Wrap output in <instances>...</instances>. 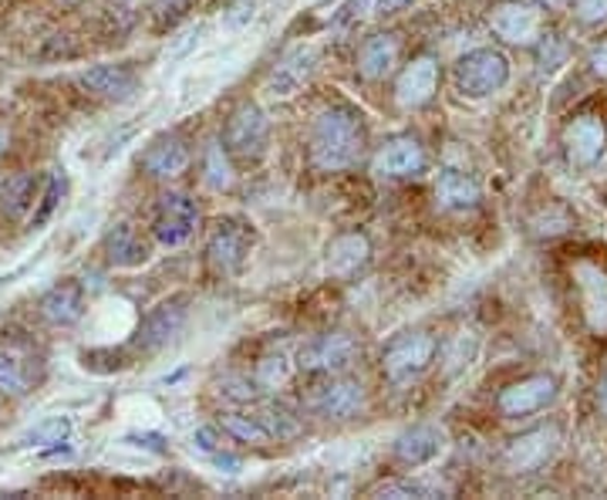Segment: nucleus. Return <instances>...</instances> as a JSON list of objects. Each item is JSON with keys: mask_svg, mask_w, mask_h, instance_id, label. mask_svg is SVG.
Listing matches in <instances>:
<instances>
[{"mask_svg": "<svg viewBox=\"0 0 607 500\" xmlns=\"http://www.w3.org/2000/svg\"><path fill=\"white\" fill-rule=\"evenodd\" d=\"M456 89L469 98H486L510 82V61L497 48H476L456 61Z\"/></svg>", "mask_w": 607, "mask_h": 500, "instance_id": "f03ea898", "label": "nucleus"}, {"mask_svg": "<svg viewBox=\"0 0 607 500\" xmlns=\"http://www.w3.org/2000/svg\"><path fill=\"white\" fill-rule=\"evenodd\" d=\"M202 176H207V186L210 189H230L233 186V170H230V160H226V146L220 142H210L207 146V163H202Z\"/></svg>", "mask_w": 607, "mask_h": 500, "instance_id": "c756f323", "label": "nucleus"}, {"mask_svg": "<svg viewBox=\"0 0 607 500\" xmlns=\"http://www.w3.org/2000/svg\"><path fill=\"white\" fill-rule=\"evenodd\" d=\"M405 8H412V0H375V14H398Z\"/></svg>", "mask_w": 607, "mask_h": 500, "instance_id": "58836bf2", "label": "nucleus"}, {"mask_svg": "<svg viewBox=\"0 0 607 500\" xmlns=\"http://www.w3.org/2000/svg\"><path fill=\"white\" fill-rule=\"evenodd\" d=\"M442 446H445V433L432 427V422H419V427L405 430L395 440V460L401 467H422V464H432L442 453Z\"/></svg>", "mask_w": 607, "mask_h": 500, "instance_id": "a211bd4d", "label": "nucleus"}, {"mask_svg": "<svg viewBox=\"0 0 607 500\" xmlns=\"http://www.w3.org/2000/svg\"><path fill=\"white\" fill-rule=\"evenodd\" d=\"M563 146H567V156H571V163L577 170H591L604 156L607 129L597 115H577V119L563 129Z\"/></svg>", "mask_w": 607, "mask_h": 500, "instance_id": "9b49d317", "label": "nucleus"}, {"mask_svg": "<svg viewBox=\"0 0 607 500\" xmlns=\"http://www.w3.org/2000/svg\"><path fill=\"white\" fill-rule=\"evenodd\" d=\"M574 281L581 288V304H584V322L594 335H607V275L600 264L581 260L574 267Z\"/></svg>", "mask_w": 607, "mask_h": 500, "instance_id": "ddd939ff", "label": "nucleus"}, {"mask_svg": "<svg viewBox=\"0 0 607 500\" xmlns=\"http://www.w3.org/2000/svg\"><path fill=\"white\" fill-rule=\"evenodd\" d=\"M537 4H544L547 11H563L567 4H571V0H537Z\"/></svg>", "mask_w": 607, "mask_h": 500, "instance_id": "a19ab883", "label": "nucleus"}, {"mask_svg": "<svg viewBox=\"0 0 607 500\" xmlns=\"http://www.w3.org/2000/svg\"><path fill=\"white\" fill-rule=\"evenodd\" d=\"M557 430L553 427H540V430H530L516 440H510V446L503 450V467L510 474H530V470H540L547 460L557 453Z\"/></svg>", "mask_w": 607, "mask_h": 500, "instance_id": "9d476101", "label": "nucleus"}, {"mask_svg": "<svg viewBox=\"0 0 607 500\" xmlns=\"http://www.w3.org/2000/svg\"><path fill=\"white\" fill-rule=\"evenodd\" d=\"M435 352H439V341L435 335L429 332H409V335H398L385 356H382V372L388 382L401 386V382H412L419 379L432 362H435Z\"/></svg>", "mask_w": 607, "mask_h": 500, "instance_id": "7ed1b4c3", "label": "nucleus"}, {"mask_svg": "<svg viewBox=\"0 0 607 500\" xmlns=\"http://www.w3.org/2000/svg\"><path fill=\"white\" fill-rule=\"evenodd\" d=\"M597 399H600V406H604V412H607V372H604L600 386H597Z\"/></svg>", "mask_w": 607, "mask_h": 500, "instance_id": "79ce46f5", "label": "nucleus"}, {"mask_svg": "<svg viewBox=\"0 0 607 500\" xmlns=\"http://www.w3.org/2000/svg\"><path fill=\"white\" fill-rule=\"evenodd\" d=\"M81 85L98 98L112 102H129L139 92V74L129 65H95L89 71H81Z\"/></svg>", "mask_w": 607, "mask_h": 500, "instance_id": "f3484780", "label": "nucleus"}, {"mask_svg": "<svg viewBox=\"0 0 607 500\" xmlns=\"http://www.w3.org/2000/svg\"><path fill=\"white\" fill-rule=\"evenodd\" d=\"M398 51H401L398 34H392V31L372 34L369 42L361 45V51H358V74H361L364 82L388 79L392 68L398 65Z\"/></svg>", "mask_w": 607, "mask_h": 500, "instance_id": "6ab92c4d", "label": "nucleus"}, {"mask_svg": "<svg viewBox=\"0 0 607 500\" xmlns=\"http://www.w3.org/2000/svg\"><path fill=\"white\" fill-rule=\"evenodd\" d=\"M358 356H361V345L354 335L328 332V335H317L314 341L304 345L297 356V365L304 372H345Z\"/></svg>", "mask_w": 607, "mask_h": 500, "instance_id": "423d86ee", "label": "nucleus"}, {"mask_svg": "<svg viewBox=\"0 0 607 500\" xmlns=\"http://www.w3.org/2000/svg\"><path fill=\"white\" fill-rule=\"evenodd\" d=\"M71 433V422L65 416H51V419H40L37 427H31L24 433V446H55V443H65Z\"/></svg>", "mask_w": 607, "mask_h": 500, "instance_id": "c85d7f7f", "label": "nucleus"}, {"mask_svg": "<svg viewBox=\"0 0 607 500\" xmlns=\"http://www.w3.org/2000/svg\"><path fill=\"white\" fill-rule=\"evenodd\" d=\"M257 416L264 419V427L270 430V437H273L277 443L294 440V437L301 433V422H297L288 409H280V406H264Z\"/></svg>", "mask_w": 607, "mask_h": 500, "instance_id": "2f4dec72", "label": "nucleus"}, {"mask_svg": "<svg viewBox=\"0 0 607 500\" xmlns=\"http://www.w3.org/2000/svg\"><path fill=\"white\" fill-rule=\"evenodd\" d=\"M364 403H369V396H364V386L354 379H335L311 396L314 412L324 419H351L364 409Z\"/></svg>", "mask_w": 607, "mask_h": 500, "instance_id": "dca6fc26", "label": "nucleus"}, {"mask_svg": "<svg viewBox=\"0 0 607 500\" xmlns=\"http://www.w3.org/2000/svg\"><path fill=\"white\" fill-rule=\"evenodd\" d=\"M186 322V301L173 298V301H162L159 307L145 315L139 335H136V349L139 352H159L162 345H170V338L183 328Z\"/></svg>", "mask_w": 607, "mask_h": 500, "instance_id": "2eb2a0df", "label": "nucleus"}, {"mask_svg": "<svg viewBox=\"0 0 607 500\" xmlns=\"http://www.w3.org/2000/svg\"><path fill=\"white\" fill-rule=\"evenodd\" d=\"M0 197H4L8 213L21 217L34 204V179L31 176H11L4 186H0Z\"/></svg>", "mask_w": 607, "mask_h": 500, "instance_id": "7c9ffc66", "label": "nucleus"}, {"mask_svg": "<svg viewBox=\"0 0 607 500\" xmlns=\"http://www.w3.org/2000/svg\"><path fill=\"white\" fill-rule=\"evenodd\" d=\"M591 68L600 74V79H607V42L591 48Z\"/></svg>", "mask_w": 607, "mask_h": 500, "instance_id": "4c0bfd02", "label": "nucleus"}, {"mask_svg": "<svg viewBox=\"0 0 607 500\" xmlns=\"http://www.w3.org/2000/svg\"><path fill=\"white\" fill-rule=\"evenodd\" d=\"M65 176L61 173H51V179H48V186H45V197H40V207H37V213H34V226H40L45 223L51 213H55V207H58V200H61V194H65Z\"/></svg>", "mask_w": 607, "mask_h": 500, "instance_id": "72a5a7b5", "label": "nucleus"}, {"mask_svg": "<svg viewBox=\"0 0 607 500\" xmlns=\"http://www.w3.org/2000/svg\"><path fill=\"white\" fill-rule=\"evenodd\" d=\"M314 65H317V51H314L311 45L294 48L288 58H283V61L273 68V74H270V92H273V95H294V92L311 79Z\"/></svg>", "mask_w": 607, "mask_h": 500, "instance_id": "5701e85b", "label": "nucleus"}, {"mask_svg": "<svg viewBox=\"0 0 607 500\" xmlns=\"http://www.w3.org/2000/svg\"><path fill=\"white\" fill-rule=\"evenodd\" d=\"M553 399H557V379L547 372H537V375H526V379L513 382V386H506L497 396V409L506 419H526V416L547 409Z\"/></svg>", "mask_w": 607, "mask_h": 500, "instance_id": "0eeeda50", "label": "nucleus"}, {"mask_svg": "<svg viewBox=\"0 0 607 500\" xmlns=\"http://www.w3.org/2000/svg\"><path fill=\"white\" fill-rule=\"evenodd\" d=\"M439 92V61L432 55H419L401 68L395 82V102L401 108H422L435 98Z\"/></svg>", "mask_w": 607, "mask_h": 500, "instance_id": "1a4fd4ad", "label": "nucleus"}, {"mask_svg": "<svg viewBox=\"0 0 607 500\" xmlns=\"http://www.w3.org/2000/svg\"><path fill=\"white\" fill-rule=\"evenodd\" d=\"M364 146H369V129H364L361 112L348 105H331L311 126L307 139L311 166L320 173H345L358 166V160L364 156Z\"/></svg>", "mask_w": 607, "mask_h": 500, "instance_id": "f257e3e1", "label": "nucleus"}, {"mask_svg": "<svg viewBox=\"0 0 607 500\" xmlns=\"http://www.w3.org/2000/svg\"><path fill=\"white\" fill-rule=\"evenodd\" d=\"M40 315H45L51 325H74L81 315H85V291L74 281H61L55 284L45 298H40Z\"/></svg>", "mask_w": 607, "mask_h": 500, "instance_id": "b1692460", "label": "nucleus"}, {"mask_svg": "<svg viewBox=\"0 0 607 500\" xmlns=\"http://www.w3.org/2000/svg\"><path fill=\"white\" fill-rule=\"evenodd\" d=\"M375 497H432V487L419 480H385L372 490Z\"/></svg>", "mask_w": 607, "mask_h": 500, "instance_id": "f704fd0d", "label": "nucleus"}, {"mask_svg": "<svg viewBox=\"0 0 607 500\" xmlns=\"http://www.w3.org/2000/svg\"><path fill=\"white\" fill-rule=\"evenodd\" d=\"M291 379H294V365H291L288 356H267L254 369V382H257L260 393H277V389L288 386Z\"/></svg>", "mask_w": 607, "mask_h": 500, "instance_id": "cd10ccee", "label": "nucleus"}, {"mask_svg": "<svg viewBox=\"0 0 607 500\" xmlns=\"http://www.w3.org/2000/svg\"><path fill=\"white\" fill-rule=\"evenodd\" d=\"M11 149V129L0 123V156H4V152Z\"/></svg>", "mask_w": 607, "mask_h": 500, "instance_id": "ea45409f", "label": "nucleus"}, {"mask_svg": "<svg viewBox=\"0 0 607 500\" xmlns=\"http://www.w3.org/2000/svg\"><path fill=\"white\" fill-rule=\"evenodd\" d=\"M490 27L493 34H500L506 45H534L540 37V14L530 4H520V0H510V4H497L490 11Z\"/></svg>", "mask_w": 607, "mask_h": 500, "instance_id": "f8f14e48", "label": "nucleus"}, {"mask_svg": "<svg viewBox=\"0 0 607 500\" xmlns=\"http://www.w3.org/2000/svg\"><path fill=\"white\" fill-rule=\"evenodd\" d=\"M40 369L21 356V352H11V349H0V393L8 396H27L34 389Z\"/></svg>", "mask_w": 607, "mask_h": 500, "instance_id": "393cba45", "label": "nucleus"}, {"mask_svg": "<svg viewBox=\"0 0 607 500\" xmlns=\"http://www.w3.org/2000/svg\"><path fill=\"white\" fill-rule=\"evenodd\" d=\"M223 430L233 437V440H240V443H254V446H267V443H273V437H270V430L264 427V419L254 412H223Z\"/></svg>", "mask_w": 607, "mask_h": 500, "instance_id": "bb28decb", "label": "nucleus"}, {"mask_svg": "<svg viewBox=\"0 0 607 500\" xmlns=\"http://www.w3.org/2000/svg\"><path fill=\"white\" fill-rule=\"evenodd\" d=\"M372 257V244L364 234H358V230H351V234H341L328 244V275L335 278H351L358 275L364 264H369Z\"/></svg>", "mask_w": 607, "mask_h": 500, "instance_id": "4be33fe9", "label": "nucleus"}, {"mask_svg": "<svg viewBox=\"0 0 607 500\" xmlns=\"http://www.w3.org/2000/svg\"><path fill=\"white\" fill-rule=\"evenodd\" d=\"M581 24H600L607 18V0H574Z\"/></svg>", "mask_w": 607, "mask_h": 500, "instance_id": "c9c22d12", "label": "nucleus"}, {"mask_svg": "<svg viewBox=\"0 0 607 500\" xmlns=\"http://www.w3.org/2000/svg\"><path fill=\"white\" fill-rule=\"evenodd\" d=\"M425 170V149L412 136H395L388 139L378 156H375V173L385 179H405V176H419Z\"/></svg>", "mask_w": 607, "mask_h": 500, "instance_id": "4468645a", "label": "nucleus"}, {"mask_svg": "<svg viewBox=\"0 0 607 500\" xmlns=\"http://www.w3.org/2000/svg\"><path fill=\"white\" fill-rule=\"evenodd\" d=\"M189 160L192 152L179 136H162L142 152V170L155 179H173L189 166Z\"/></svg>", "mask_w": 607, "mask_h": 500, "instance_id": "aec40b11", "label": "nucleus"}, {"mask_svg": "<svg viewBox=\"0 0 607 500\" xmlns=\"http://www.w3.org/2000/svg\"><path fill=\"white\" fill-rule=\"evenodd\" d=\"M250 247H254L250 223L226 217V220H220L213 226V234L207 241V260H210V267H213L220 278H233V275L243 271Z\"/></svg>", "mask_w": 607, "mask_h": 500, "instance_id": "20e7f679", "label": "nucleus"}, {"mask_svg": "<svg viewBox=\"0 0 607 500\" xmlns=\"http://www.w3.org/2000/svg\"><path fill=\"white\" fill-rule=\"evenodd\" d=\"M267 142H270V123L260 112V105H240L230 115L226 132H223L226 152L240 160H260L267 152Z\"/></svg>", "mask_w": 607, "mask_h": 500, "instance_id": "39448f33", "label": "nucleus"}, {"mask_svg": "<svg viewBox=\"0 0 607 500\" xmlns=\"http://www.w3.org/2000/svg\"><path fill=\"white\" fill-rule=\"evenodd\" d=\"M105 254L115 267H139V264L149 260L145 241L136 234V226H129V223H118L105 237Z\"/></svg>", "mask_w": 607, "mask_h": 500, "instance_id": "a878e982", "label": "nucleus"}, {"mask_svg": "<svg viewBox=\"0 0 607 500\" xmlns=\"http://www.w3.org/2000/svg\"><path fill=\"white\" fill-rule=\"evenodd\" d=\"M567 55H571V48H567V42H563V37H560L557 31L540 34L537 61H540V68H544V71H557V68L567 61Z\"/></svg>", "mask_w": 607, "mask_h": 500, "instance_id": "473e14b6", "label": "nucleus"}, {"mask_svg": "<svg viewBox=\"0 0 607 500\" xmlns=\"http://www.w3.org/2000/svg\"><path fill=\"white\" fill-rule=\"evenodd\" d=\"M192 446H196L199 453H207V456H217V453L223 450V443H220V437H217V430H213V427H199V430H192Z\"/></svg>", "mask_w": 607, "mask_h": 500, "instance_id": "e433bc0d", "label": "nucleus"}, {"mask_svg": "<svg viewBox=\"0 0 607 500\" xmlns=\"http://www.w3.org/2000/svg\"><path fill=\"white\" fill-rule=\"evenodd\" d=\"M435 204L442 213H466L479 204V186L463 170H442L435 183Z\"/></svg>", "mask_w": 607, "mask_h": 500, "instance_id": "412c9836", "label": "nucleus"}, {"mask_svg": "<svg viewBox=\"0 0 607 500\" xmlns=\"http://www.w3.org/2000/svg\"><path fill=\"white\" fill-rule=\"evenodd\" d=\"M199 223V210L196 204L186 197V194H166L155 207V220H152V230L162 247H183L192 230Z\"/></svg>", "mask_w": 607, "mask_h": 500, "instance_id": "6e6552de", "label": "nucleus"}]
</instances>
